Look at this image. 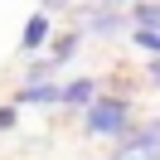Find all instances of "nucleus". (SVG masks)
<instances>
[{"mask_svg": "<svg viewBox=\"0 0 160 160\" xmlns=\"http://www.w3.org/2000/svg\"><path fill=\"white\" fill-rule=\"evenodd\" d=\"M82 126H88V136H126L131 131V102L126 97H97L88 107V117H82Z\"/></svg>", "mask_w": 160, "mask_h": 160, "instance_id": "1", "label": "nucleus"}, {"mask_svg": "<svg viewBox=\"0 0 160 160\" xmlns=\"http://www.w3.org/2000/svg\"><path fill=\"white\" fill-rule=\"evenodd\" d=\"M107 160H160V121H146V126H131L126 136L117 141Z\"/></svg>", "mask_w": 160, "mask_h": 160, "instance_id": "2", "label": "nucleus"}, {"mask_svg": "<svg viewBox=\"0 0 160 160\" xmlns=\"http://www.w3.org/2000/svg\"><path fill=\"white\" fill-rule=\"evenodd\" d=\"M82 29L97 34V39H117V34H126V15L107 10V5H92V10H82Z\"/></svg>", "mask_w": 160, "mask_h": 160, "instance_id": "3", "label": "nucleus"}, {"mask_svg": "<svg viewBox=\"0 0 160 160\" xmlns=\"http://www.w3.org/2000/svg\"><path fill=\"white\" fill-rule=\"evenodd\" d=\"M44 44H49V15H29V20H24V39H20V49L34 53V49H44Z\"/></svg>", "mask_w": 160, "mask_h": 160, "instance_id": "4", "label": "nucleus"}, {"mask_svg": "<svg viewBox=\"0 0 160 160\" xmlns=\"http://www.w3.org/2000/svg\"><path fill=\"white\" fill-rule=\"evenodd\" d=\"M63 102H68V107H92V102H97V78H73L68 88H63Z\"/></svg>", "mask_w": 160, "mask_h": 160, "instance_id": "5", "label": "nucleus"}, {"mask_svg": "<svg viewBox=\"0 0 160 160\" xmlns=\"http://www.w3.org/2000/svg\"><path fill=\"white\" fill-rule=\"evenodd\" d=\"M20 102H63V88H53V82H24L20 88Z\"/></svg>", "mask_w": 160, "mask_h": 160, "instance_id": "6", "label": "nucleus"}, {"mask_svg": "<svg viewBox=\"0 0 160 160\" xmlns=\"http://www.w3.org/2000/svg\"><path fill=\"white\" fill-rule=\"evenodd\" d=\"M131 24L136 29H160V0H141L131 10Z\"/></svg>", "mask_w": 160, "mask_h": 160, "instance_id": "7", "label": "nucleus"}, {"mask_svg": "<svg viewBox=\"0 0 160 160\" xmlns=\"http://www.w3.org/2000/svg\"><path fill=\"white\" fill-rule=\"evenodd\" d=\"M78 44H82V34H58V44H53V63H68L73 53H78Z\"/></svg>", "mask_w": 160, "mask_h": 160, "instance_id": "8", "label": "nucleus"}, {"mask_svg": "<svg viewBox=\"0 0 160 160\" xmlns=\"http://www.w3.org/2000/svg\"><path fill=\"white\" fill-rule=\"evenodd\" d=\"M131 44H136V49H146V53H155V58H160V29H136V34H131Z\"/></svg>", "mask_w": 160, "mask_h": 160, "instance_id": "9", "label": "nucleus"}, {"mask_svg": "<svg viewBox=\"0 0 160 160\" xmlns=\"http://www.w3.org/2000/svg\"><path fill=\"white\" fill-rule=\"evenodd\" d=\"M15 121H20V117H15V107H0V131H10Z\"/></svg>", "mask_w": 160, "mask_h": 160, "instance_id": "10", "label": "nucleus"}, {"mask_svg": "<svg viewBox=\"0 0 160 160\" xmlns=\"http://www.w3.org/2000/svg\"><path fill=\"white\" fill-rule=\"evenodd\" d=\"M146 78H150V88H160V58H150V63H146Z\"/></svg>", "mask_w": 160, "mask_h": 160, "instance_id": "11", "label": "nucleus"}, {"mask_svg": "<svg viewBox=\"0 0 160 160\" xmlns=\"http://www.w3.org/2000/svg\"><path fill=\"white\" fill-rule=\"evenodd\" d=\"M44 10H68V0H44Z\"/></svg>", "mask_w": 160, "mask_h": 160, "instance_id": "12", "label": "nucleus"}, {"mask_svg": "<svg viewBox=\"0 0 160 160\" xmlns=\"http://www.w3.org/2000/svg\"><path fill=\"white\" fill-rule=\"evenodd\" d=\"M97 5H107V10H112V5H121V0H97Z\"/></svg>", "mask_w": 160, "mask_h": 160, "instance_id": "13", "label": "nucleus"}]
</instances>
